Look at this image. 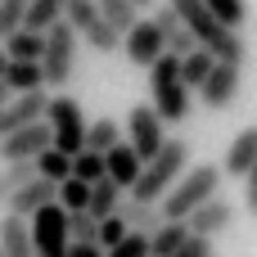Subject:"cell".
I'll return each instance as SVG.
<instances>
[{
	"instance_id": "obj_1",
	"label": "cell",
	"mask_w": 257,
	"mask_h": 257,
	"mask_svg": "<svg viewBox=\"0 0 257 257\" xmlns=\"http://www.w3.org/2000/svg\"><path fill=\"white\" fill-rule=\"evenodd\" d=\"M185 167H190V145H185V140H163V149H158L149 163H140V176L131 181L126 199L158 203V199L172 190V181H176Z\"/></svg>"
},
{
	"instance_id": "obj_2",
	"label": "cell",
	"mask_w": 257,
	"mask_h": 257,
	"mask_svg": "<svg viewBox=\"0 0 257 257\" xmlns=\"http://www.w3.org/2000/svg\"><path fill=\"white\" fill-rule=\"evenodd\" d=\"M217 190H221V167H212V163L185 167V172L172 181V190L158 199V212H163V221H185V217H190L199 203H208Z\"/></svg>"
},
{
	"instance_id": "obj_3",
	"label": "cell",
	"mask_w": 257,
	"mask_h": 257,
	"mask_svg": "<svg viewBox=\"0 0 257 257\" xmlns=\"http://www.w3.org/2000/svg\"><path fill=\"white\" fill-rule=\"evenodd\" d=\"M145 72H149L154 113H158L163 122H185V117H190V108H194V99H190V90L181 86V59L163 50V54H158Z\"/></svg>"
},
{
	"instance_id": "obj_4",
	"label": "cell",
	"mask_w": 257,
	"mask_h": 257,
	"mask_svg": "<svg viewBox=\"0 0 257 257\" xmlns=\"http://www.w3.org/2000/svg\"><path fill=\"white\" fill-rule=\"evenodd\" d=\"M36 63H41V81L54 86V90H63L77 77V32L63 18L45 32V45H41V59Z\"/></svg>"
},
{
	"instance_id": "obj_5",
	"label": "cell",
	"mask_w": 257,
	"mask_h": 257,
	"mask_svg": "<svg viewBox=\"0 0 257 257\" xmlns=\"http://www.w3.org/2000/svg\"><path fill=\"white\" fill-rule=\"evenodd\" d=\"M45 126H50V145L59 149V154H77L81 149V140H86V113H81V104H77V95H50L45 99Z\"/></svg>"
},
{
	"instance_id": "obj_6",
	"label": "cell",
	"mask_w": 257,
	"mask_h": 257,
	"mask_svg": "<svg viewBox=\"0 0 257 257\" xmlns=\"http://www.w3.org/2000/svg\"><path fill=\"white\" fill-rule=\"evenodd\" d=\"M163 140H167V122L154 113V104H136V108L126 113V145L136 149V158L149 163V158L163 149Z\"/></svg>"
},
{
	"instance_id": "obj_7",
	"label": "cell",
	"mask_w": 257,
	"mask_h": 257,
	"mask_svg": "<svg viewBox=\"0 0 257 257\" xmlns=\"http://www.w3.org/2000/svg\"><path fill=\"white\" fill-rule=\"evenodd\" d=\"M239 86H244V68H230V63H217L212 59V68H208V77L199 86V99L221 113V108H230L239 99Z\"/></svg>"
},
{
	"instance_id": "obj_8",
	"label": "cell",
	"mask_w": 257,
	"mask_h": 257,
	"mask_svg": "<svg viewBox=\"0 0 257 257\" xmlns=\"http://www.w3.org/2000/svg\"><path fill=\"white\" fill-rule=\"evenodd\" d=\"M45 145H50V126H45V117H41V122H27V126L0 136V163H32Z\"/></svg>"
},
{
	"instance_id": "obj_9",
	"label": "cell",
	"mask_w": 257,
	"mask_h": 257,
	"mask_svg": "<svg viewBox=\"0 0 257 257\" xmlns=\"http://www.w3.org/2000/svg\"><path fill=\"white\" fill-rule=\"evenodd\" d=\"M167 5L176 9V18H181V27L194 36V45L212 50V45L221 41V32H226V27H221V23L208 14V5H203V0H167Z\"/></svg>"
},
{
	"instance_id": "obj_10",
	"label": "cell",
	"mask_w": 257,
	"mask_h": 257,
	"mask_svg": "<svg viewBox=\"0 0 257 257\" xmlns=\"http://www.w3.org/2000/svg\"><path fill=\"white\" fill-rule=\"evenodd\" d=\"M122 50H126V59L136 63V68H149L158 54H163V32L154 27V18H136L126 32H122V41H117Z\"/></svg>"
},
{
	"instance_id": "obj_11",
	"label": "cell",
	"mask_w": 257,
	"mask_h": 257,
	"mask_svg": "<svg viewBox=\"0 0 257 257\" xmlns=\"http://www.w3.org/2000/svg\"><path fill=\"white\" fill-rule=\"evenodd\" d=\"M230 226H235V203H226L221 194H212L208 203H199V208L185 217V230L199 235V239H212V235H221V230H230Z\"/></svg>"
},
{
	"instance_id": "obj_12",
	"label": "cell",
	"mask_w": 257,
	"mask_h": 257,
	"mask_svg": "<svg viewBox=\"0 0 257 257\" xmlns=\"http://www.w3.org/2000/svg\"><path fill=\"white\" fill-rule=\"evenodd\" d=\"M45 86L41 90H23V95H9L5 104H0V136H9V131H18V126H27V122H41V113H45Z\"/></svg>"
},
{
	"instance_id": "obj_13",
	"label": "cell",
	"mask_w": 257,
	"mask_h": 257,
	"mask_svg": "<svg viewBox=\"0 0 257 257\" xmlns=\"http://www.w3.org/2000/svg\"><path fill=\"white\" fill-rule=\"evenodd\" d=\"M50 203H54V185H50V181H41V176H27V181L5 199V208H9L14 217H23V221H27L32 212L50 208Z\"/></svg>"
},
{
	"instance_id": "obj_14",
	"label": "cell",
	"mask_w": 257,
	"mask_h": 257,
	"mask_svg": "<svg viewBox=\"0 0 257 257\" xmlns=\"http://www.w3.org/2000/svg\"><path fill=\"white\" fill-rule=\"evenodd\" d=\"M149 18H154V27L163 32V50H167V54H176V59H181V54H190V50H194V36L181 27V18H176V9H172L167 0H163V5H154V14H149Z\"/></svg>"
},
{
	"instance_id": "obj_15",
	"label": "cell",
	"mask_w": 257,
	"mask_h": 257,
	"mask_svg": "<svg viewBox=\"0 0 257 257\" xmlns=\"http://www.w3.org/2000/svg\"><path fill=\"white\" fill-rule=\"evenodd\" d=\"M221 172L226 176H253L257 172V126H244L235 140H230V149H226V163H221Z\"/></svg>"
},
{
	"instance_id": "obj_16",
	"label": "cell",
	"mask_w": 257,
	"mask_h": 257,
	"mask_svg": "<svg viewBox=\"0 0 257 257\" xmlns=\"http://www.w3.org/2000/svg\"><path fill=\"white\" fill-rule=\"evenodd\" d=\"M104 176H108L113 185H122V190H131V181L140 176V158H136V149H131L126 140H117V145L104 154Z\"/></svg>"
},
{
	"instance_id": "obj_17",
	"label": "cell",
	"mask_w": 257,
	"mask_h": 257,
	"mask_svg": "<svg viewBox=\"0 0 257 257\" xmlns=\"http://www.w3.org/2000/svg\"><path fill=\"white\" fill-rule=\"evenodd\" d=\"M0 257H36L32 253V230L23 217L5 212L0 217Z\"/></svg>"
},
{
	"instance_id": "obj_18",
	"label": "cell",
	"mask_w": 257,
	"mask_h": 257,
	"mask_svg": "<svg viewBox=\"0 0 257 257\" xmlns=\"http://www.w3.org/2000/svg\"><path fill=\"white\" fill-rule=\"evenodd\" d=\"M117 217H122V226L136 230V235H149V230L163 226L158 203H140V199H122V203H117Z\"/></svg>"
},
{
	"instance_id": "obj_19",
	"label": "cell",
	"mask_w": 257,
	"mask_h": 257,
	"mask_svg": "<svg viewBox=\"0 0 257 257\" xmlns=\"http://www.w3.org/2000/svg\"><path fill=\"white\" fill-rule=\"evenodd\" d=\"M122 199H126V190H122V185H113L108 176H99V181H90V194H86V212H90L95 221H99V217H113Z\"/></svg>"
},
{
	"instance_id": "obj_20",
	"label": "cell",
	"mask_w": 257,
	"mask_h": 257,
	"mask_svg": "<svg viewBox=\"0 0 257 257\" xmlns=\"http://www.w3.org/2000/svg\"><path fill=\"white\" fill-rule=\"evenodd\" d=\"M0 81L9 86V95H23V90H41V63H27V59H5V72Z\"/></svg>"
},
{
	"instance_id": "obj_21",
	"label": "cell",
	"mask_w": 257,
	"mask_h": 257,
	"mask_svg": "<svg viewBox=\"0 0 257 257\" xmlns=\"http://www.w3.org/2000/svg\"><path fill=\"white\" fill-rule=\"evenodd\" d=\"M185 239H190L185 221H163L158 230H149V257H172Z\"/></svg>"
},
{
	"instance_id": "obj_22",
	"label": "cell",
	"mask_w": 257,
	"mask_h": 257,
	"mask_svg": "<svg viewBox=\"0 0 257 257\" xmlns=\"http://www.w3.org/2000/svg\"><path fill=\"white\" fill-rule=\"evenodd\" d=\"M41 45H45V36L41 32H27V27H18V32H9L5 36V59H27V63H36L41 59Z\"/></svg>"
},
{
	"instance_id": "obj_23",
	"label": "cell",
	"mask_w": 257,
	"mask_h": 257,
	"mask_svg": "<svg viewBox=\"0 0 257 257\" xmlns=\"http://www.w3.org/2000/svg\"><path fill=\"white\" fill-rule=\"evenodd\" d=\"M59 18H63V5H59V0H27V9H23V27H27V32H41V36H45Z\"/></svg>"
},
{
	"instance_id": "obj_24",
	"label": "cell",
	"mask_w": 257,
	"mask_h": 257,
	"mask_svg": "<svg viewBox=\"0 0 257 257\" xmlns=\"http://www.w3.org/2000/svg\"><path fill=\"white\" fill-rule=\"evenodd\" d=\"M117 140H122V126H117L113 117H99V122H86V140H81V149H90V154H108Z\"/></svg>"
},
{
	"instance_id": "obj_25",
	"label": "cell",
	"mask_w": 257,
	"mask_h": 257,
	"mask_svg": "<svg viewBox=\"0 0 257 257\" xmlns=\"http://www.w3.org/2000/svg\"><path fill=\"white\" fill-rule=\"evenodd\" d=\"M68 167H72V158H68V154H59L54 145H45V149L32 158V172H36L41 181H50V185H59V181L68 176Z\"/></svg>"
},
{
	"instance_id": "obj_26",
	"label": "cell",
	"mask_w": 257,
	"mask_h": 257,
	"mask_svg": "<svg viewBox=\"0 0 257 257\" xmlns=\"http://www.w3.org/2000/svg\"><path fill=\"white\" fill-rule=\"evenodd\" d=\"M208 68H212V54H208L203 45H194L190 54H181V86H185V90H199L203 77H208Z\"/></svg>"
},
{
	"instance_id": "obj_27",
	"label": "cell",
	"mask_w": 257,
	"mask_h": 257,
	"mask_svg": "<svg viewBox=\"0 0 257 257\" xmlns=\"http://www.w3.org/2000/svg\"><path fill=\"white\" fill-rule=\"evenodd\" d=\"M95 9H99V18H104V23H108L117 36H122V32H126V27L140 18V9H136L131 0H95Z\"/></svg>"
},
{
	"instance_id": "obj_28",
	"label": "cell",
	"mask_w": 257,
	"mask_h": 257,
	"mask_svg": "<svg viewBox=\"0 0 257 257\" xmlns=\"http://www.w3.org/2000/svg\"><path fill=\"white\" fill-rule=\"evenodd\" d=\"M86 194H90V185L77 181V176H63V181L54 185V203H59L63 212H86Z\"/></svg>"
},
{
	"instance_id": "obj_29",
	"label": "cell",
	"mask_w": 257,
	"mask_h": 257,
	"mask_svg": "<svg viewBox=\"0 0 257 257\" xmlns=\"http://www.w3.org/2000/svg\"><path fill=\"white\" fill-rule=\"evenodd\" d=\"M208 5V14L226 27V32H239L244 23H248V5L244 0H203Z\"/></svg>"
},
{
	"instance_id": "obj_30",
	"label": "cell",
	"mask_w": 257,
	"mask_h": 257,
	"mask_svg": "<svg viewBox=\"0 0 257 257\" xmlns=\"http://www.w3.org/2000/svg\"><path fill=\"white\" fill-rule=\"evenodd\" d=\"M217 63H230V68H244V59H248V45H244V36L239 32H221V41L208 50Z\"/></svg>"
},
{
	"instance_id": "obj_31",
	"label": "cell",
	"mask_w": 257,
	"mask_h": 257,
	"mask_svg": "<svg viewBox=\"0 0 257 257\" xmlns=\"http://www.w3.org/2000/svg\"><path fill=\"white\" fill-rule=\"evenodd\" d=\"M77 36H86V45H90V50H99V54H113V50H117V41H122V36H117L104 18H90Z\"/></svg>"
},
{
	"instance_id": "obj_32",
	"label": "cell",
	"mask_w": 257,
	"mask_h": 257,
	"mask_svg": "<svg viewBox=\"0 0 257 257\" xmlns=\"http://www.w3.org/2000/svg\"><path fill=\"white\" fill-rule=\"evenodd\" d=\"M68 176H77V181H99L104 176V154H90V149H77L72 154V167H68Z\"/></svg>"
},
{
	"instance_id": "obj_33",
	"label": "cell",
	"mask_w": 257,
	"mask_h": 257,
	"mask_svg": "<svg viewBox=\"0 0 257 257\" xmlns=\"http://www.w3.org/2000/svg\"><path fill=\"white\" fill-rule=\"evenodd\" d=\"M27 176H36V172H32V163H0V208H5V199H9Z\"/></svg>"
},
{
	"instance_id": "obj_34",
	"label": "cell",
	"mask_w": 257,
	"mask_h": 257,
	"mask_svg": "<svg viewBox=\"0 0 257 257\" xmlns=\"http://www.w3.org/2000/svg\"><path fill=\"white\" fill-rule=\"evenodd\" d=\"M149 253V235H136V230H126L113 248H104V257H145Z\"/></svg>"
},
{
	"instance_id": "obj_35",
	"label": "cell",
	"mask_w": 257,
	"mask_h": 257,
	"mask_svg": "<svg viewBox=\"0 0 257 257\" xmlns=\"http://www.w3.org/2000/svg\"><path fill=\"white\" fill-rule=\"evenodd\" d=\"M122 235H126V226H122L117 212H113V217H99V226H95V244H99V248H113Z\"/></svg>"
},
{
	"instance_id": "obj_36",
	"label": "cell",
	"mask_w": 257,
	"mask_h": 257,
	"mask_svg": "<svg viewBox=\"0 0 257 257\" xmlns=\"http://www.w3.org/2000/svg\"><path fill=\"white\" fill-rule=\"evenodd\" d=\"M23 9H27V0H0V36L23 27Z\"/></svg>"
},
{
	"instance_id": "obj_37",
	"label": "cell",
	"mask_w": 257,
	"mask_h": 257,
	"mask_svg": "<svg viewBox=\"0 0 257 257\" xmlns=\"http://www.w3.org/2000/svg\"><path fill=\"white\" fill-rule=\"evenodd\" d=\"M63 257H104V248H99V244H68Z\"/></svg>"
},
{
	"instance_id": "obj_38",
	"label": "cell",
	"mask_w": 257,
	"mask_h": 257,
	"mask_svg": "<svg viewBox=\"0 0 257 257\" xmlns=\"http://www.w3.org/2000/svg\"><path fill=\"white\" fill-rule=\"evenodd\" d=\"M5 99H9V86H5V81H0V104H5Z\"/></svg>"
},
{
	"instance_id": "obj_39",
	"label": "cell",
	"mask_w": 257,
	"mask_h": 257,
	"mask_svg": "<svg viewBox=\"0 0 257 257\" xmlns=\"http://www.w3.org/2000/svg\"><path fill=\"white\" fill-rule=\"evenodd\" d=\"M131 5H136V9H145V5H154V0H131Z\"/></svg>"
},
{
	"instance_id": "obj_40",
	"label": "cell",
	"mask_w": 257,
	"mask_h": 257,
	"mask_svg": "<svg viewBox=\"0 0 257 257\" xmlns=\"http://www.w3.org/2000/svg\"><path fill=\"white\" fill-rule=\"evenodd\" d=\"M0 72H5V54H0Z\"/></svg>"
},
{
	"instance_id": "obj_41",
	"label": "cell",
	"mask_w": 257,
	"mask_h": 257,
	"mask_svg": "<svg viewBox=\"0 0 257 257\" xmlns=\"http://www.w3.org/2000/svg\"><path fill=\"white\" fill-rule=\"evenodd\" d=\"M145 257H149V253H145Z\"/></svg>"
},
{
	"instance_id": "obj_42",
	"label": "cell",
	"mask_w": 257,
	"mask_h": 257,
	"mask_svg": "<svg viewBox=\"0 0 257 257\" xmlns=\"http://www.w3.org/2000/svg\"><path fill=\"white\" fill-rule=\"evenodd\" d=\"M212 257H217V253H212Z\"/></svg>"
}]
</instances>
